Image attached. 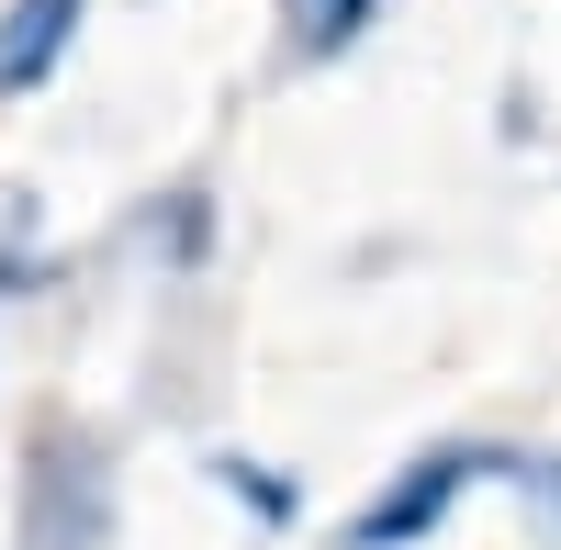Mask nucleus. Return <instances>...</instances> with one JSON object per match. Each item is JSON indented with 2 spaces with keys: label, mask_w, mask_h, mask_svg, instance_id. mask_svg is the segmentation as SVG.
Masks as SVG:
<instances>
[{
  "label": "nucleus",
  "mask_w": 561,
  "mask_h": 550,
  "mask_svg": "<svg viewBox=\"0 0 561 550\" xmlns=\"http://www.w3.org/2000/svg\"><path fill=\"white\" fill-rule=\"evenodd\" d=\"M124 517L113 494V449L90 427H45L23 461V550H102Z\"/></svg>",
  "instance_id": "nucleus-1"
},
{
  "label": "nucleus",
  "mask_w": 561,
  "mask_h": 550,
  "mask_svg": "<svg viewBox=\"0 0 561 550\" xmlns=\"http://www.w3.org/2000/svg\"><path fill=\"white\" fill-rule=\"evenodd\" d=\"M483 472H517V461H505V449H460V438H449V449H427V461H404V472H393V483H382V494H370V506L337 528V550H404V539H427V528H438V517H449Z\"/></svg>",
  "instance_id": "nucleus-2"
},
{
  "label": "nucleus",
  "mask_w": 561,
  "mask_h": 550,
  "mask_svg": "<svg viewBox=\"0 0 561 550\" xmlns=\"http://www.w3.org/2000/svg\"><path fill=\"white\" fill-rule=\"evenodd\" d=\"M79 12H90V0H12V12H0V90H34L45 68H57Z\"/></svg>",
  "instance_id": "nucleus-3"
},
{
  "label": "nucleus",
  "mask_w": 561,
  "mask_h": 550,
  "mask_svg": "<svg viewBox=\"0 0 561 550\" xmlns=\"http://www.w3.org/2000/svg\"><path fill=\"white\" fill-rule=\"evenodd\" d=\"M382 23V0H280V45L314 68V57H348V45Z\"/></svg>",
  "instance_id": "nucleus-4"
},
{
  "label": "nucleus",
  "mask_w": 561,
  "mask_h": 550,
  "mask_svg": "<svg viewBox=\"0 0 561 550\" xmlns=\"http://www.w3.org/2000/svg\"><path fill=\"white\" fill-rule=\"evenodd\" d=\"M214 483L237 494L248 517H270V528H293V517H304V483H293V472H270V461H248V449H214Z\"/></svg>",
  "instance_id": "nucleus-5"
},
{
  "label": "nucleus",
  "mask_w": 561,
  "mask_h": 550,
  "mask_svg": "<svg viewBox=\"0 0 561 550\" xmlns=\"http://www.w3.org/2000/svg\"><path fill=\"white\" fill-rule=\"evenodd\" d=\"M147 248H158L169 270H192V259L214 248V203H203V192H169V203L147 214Z\"/></svg>",
  "instance_id": "nucleus-6"
}]
</instances>
